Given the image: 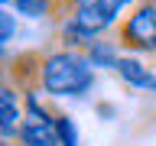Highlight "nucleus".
<instances>
[{"mask_svg": "<svg viewBox=\"0 0 156 146\" xmlns=\"http://www.w3.org/2000/svg\"><path fill=\"white\" fill-rule=\"evenodd\" d=\"M114 71H117V78H120L127 88H136V91H153V94H156V71L146 65V62H140L136 55H130V52H127V55H120V62H117Z\"/></svg>", "mask_w": 156, "mask_h": 146, "instance_id": "4", "label": "nucleus"}, {"mask_svg": "<svg viewBox=\"0 0 156 146\" xmlns=\"http://www.w3.org/2000/svg\"><path fill=\"white\" fill-rule=\"evenodd\" d=\"M23 120H26L23 94H20V88H13L10 81H3V88H0V136H3V143H13L20 136Z\"/></svg>", "mask_w": 156, "mask_h": 146, "instance_id": "3", "label": "nucleus"}, {"mask_svg": "<svg viewBox=\"0 0 156 146\" xmlns=\"http://www.w3.org/2000/svg\"><path fill=\"white\" fill-rule=\"evenodd\" d=\"M117 42L130 52H156V3H136L117 23Z\"/></svg>", "mask_w": 156, "mask_h": 146, "instance_id": "2", "label": "nucleus"}, {"mask_svg": "<svg viewBox=\"0 0 156 146\" xmlns=\"http://www.w3.org/2000/svg\"><path fill=\"white\" fill-rule=\"evenodd\" d=\"M85 55L91 58V65H94V68H117V62H120L117 42H101V39H98L94 46L88 49Z\"/></svg>", "mask_w": 156, "mask_h": 146, "instance_id": "7", "label": "nucleus"}, {"mask_svg": "<svg viewBox=\"0 0 156 146\" xmlns=\"http://www.w3.org/2000/svg\"><path fill=\"white\" fill-rule=\"evenodd\" d=\"M58 42H62V49H75V52H88V49L94 46L98 39L88 33V29H81L72 16H65L62 23H58Z\"/></svg>", "mask_w": 156, "mask_h": 146, "instance_id": "6", "label": "nucleus"}, {"mask_svg": "<svg viewBox=\"0 0 156 146\" xmlns=\"http://www.w3.org/2000/svg\"><path fill=\"white\" fill-rule=\"evenodd\" d=\"M16 140H20V146H62L52 120H39V117H29V114L23 120V127H20Z\"/></svg>", "mask_w": 156, "mask_h": 146, "instance_id": "5", "label": "nucleus"}, {"mask_svg": "<svg viewBox=\"0 0 156 146\" xmlns=\"http://www.w3.org/2000/svg\"><path fill=\"white\" fill-rule=\"evenodd\" d=\"M39 88L49 97H85L94 88V65L85 52H75V49L42 52Z\"/></svg>", "mask_w": 156, "mask_h": 146, "instance_id": "1", "label": "nucleus"}, {"mask_svg": "<svg viewBox=\"0 0 156 146\" xmlns=\"http://www.w3.org/2000/svg\"><path fill=\"white\" fill-rule=\"evenodd\" d=\"M0 26H3V33H0V42H3V46H7V42H13L16 23H13V13H10V10H3V13H0Z\"/></svg>", "mask_w": 156, "mask_h": 146, "instance_id": "10", "label": "nucleus"}, {"mask_svg": "<svg viewBox=\"0 0 156 146\" xmlns=\"http://www.w3.org/2000/svg\"><path fill=\"white\" fill-rule=\"evenodd\" d=\"M52 127H55L58 143H62V146H78V143H81L78 127L72 123V117H68V114H55V117H52Z\"/></svg>", "mask_w": 156, "mask_h": 146, "instance_id": "9", "label": "nucleus"}, {"mask_svg": "<svg viewBox=\"0 0 156 146\" xmlns=\"http://www.w3.org/2000/svg\"><path fill=\"white\" fill-rule=\"evenodd\" d=\"M13 7H16L20 16H29V19H42L49 13H55L58 0H13Z\"/></svg>", "mask_w": 156, "mask_h": 146, "instance_id": "8", "label": "nucleus"}]
</instances>
